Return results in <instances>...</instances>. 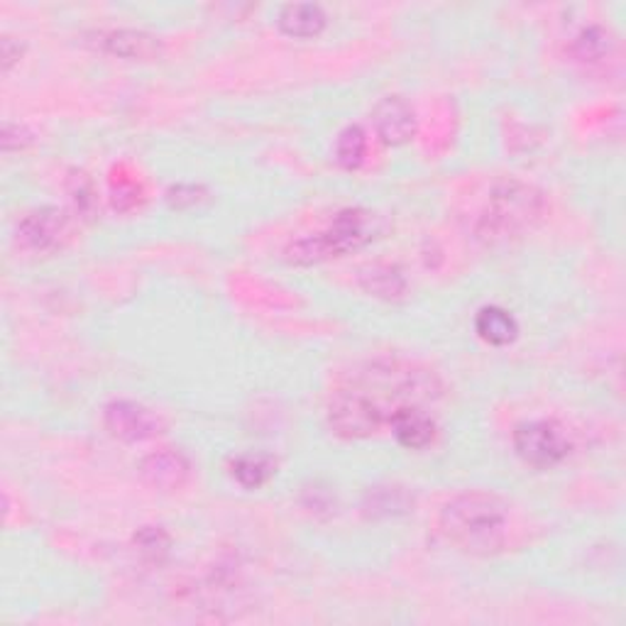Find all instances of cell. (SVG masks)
Masks as SVG:
<instances>
[{
	"label": "cell",
	"mask_w": 626,
	"mask_h": 626,
	"mask_svg": "<svg viewBox=\"0 0 626 626\" xmlns=\"http://www.w3.org/2000/svg\"><path fill=\"white\" fill-rule=\"evenodd\" d=\"M439 528L453 548L468 555H494L510 534V506L492 492H463L443 504Z\"/></svg>",
	"instance_id": "6da1fadb"
},
{
	"label": "cell",
	"mask_w": 626,
	"mask_h": 626,
	"mask_svg": "<svg viewBox=\"0 0 626 626\" xmlns=\"http://www.w3.org/2000/svg\"><path fill=\"white\" fill-rule=\"evenodd\" d=\"M382 220L368 208H342L321 233L304 235L291 240L285 250L287 263L294 267H314L328 259L356 253L360 247L380 238Z\"/></svg>",
	"instance_id": "7a4b0ae2"
},
{
	"label": "cell",
	"mask_w": 626,
	"mask_h": 626,
	"mask_svg": "<svg viewBox=\"0 0 626 626\" xmlns=\"http://www.w3.org/2000/svg\"><path fill=\"white\" fill-rule=\"evenodd\" d=\"M548 196L538 186L504 179L492 186L488 206L478 220V233L488 240H506L534 230L548 216Z\"/></svg>",
	"instance_id": "3957f363"
},
{
	"label": "cell",
	"mask_w": 626,
	"mask_h": 626,
	"mask_svg": "<svg viewBox=\"0 0 626 626\" xmlns=\"http://www.w3.org/2000/svg\"><path fill=\"white\" fill-rule=\"evenodd\" d=\"M514 451L531 468H553L571 455L573 445L558 421L536 419L519 423L514 431Z\"/></svg>",
	"instance_id": "277c9868"
},
{
	"label": "cell",
	"mask_w": 626,
	"mask_h": 626,
	"mask_svg": "<svg viewBox=\"0 0 626 626\" xmlns=\"http://www.w3.org/2000/svg\"><path fill=\"white\" fill-rule=\"evenodd\" d=\"M326 417L330 431L348 441L370 439V435L382 429V423H387V419L370 404L368 399L346 384L336 389L333 397H330Z\"/></svg>",
	"instance_id": "5b68a950"
},
{
	"label": "cell",
	"mask_w": 626,
	"mask_h": 626,
	"mask_svg": "<svg viewBox=\"0 0 626 626\" xmlns=\"http://www.w3.org/2000/svg\"><path fill=\"white\" fill-rule=\"evenodd\" d=\"M18 243L22 250L50 255L72 240V218L54 206L34 208L18 223Z\"/></svg>",
	"instance_id": "8992f818"
},
{
	"label": "cell",
	"mask_w": 626,
	"mask_h": 626,
	"mask_svg": "<svg viewBox=\"0 0 626 626\" xmlns=\"http://www.w3.org/2000/svg\"><path fill=\"white\" fill-rule=\"evenodd\" d=\"M105 429L125 443H140L164 433V421L155 411L130 399H115L103 409Z\"/></svg>",
	"instance_id": "52a82bcc"
},
{
	"label": "cell",
	"mask_w": 626,
	"mask_h": 626,
	"mask_svg": "<svg viewBox=\"0 0 626 626\" xmlns=\"http://www.w3.org/2000/svg\"><path fill=\"white\" fill-rule=\"evenodd\" d=\"M377 137L389 147H401L417 137V111L401 96H384L372 109Z\"/></svg>",
	"instance_id": "ba28073f"
},
{
	"label": "cell",
	"mask_w": 626,
	"mask_h": 626,
	"mask_svg": "<svg viewBox=\"0 0 626 626\" xmlns=\"http://www.w3.org/2000/svg\"><path fill=\"white\" fill-rule=\"evenodd\" d=\"M137 472L150 488L162 492H174L182 490L188 478H192V463H188V458L184 453L164 448V451H155L140 460Z\"/></svg>",
	"instance_id": "9c48e42d"
},
{
	"label": "cell",
	"mask_w": 626,
	"mask_h": 626,
	"mask_svg": "<svg viewBox=\"0 0 626 626\" xmlns=\"http://www.w3.org/2000/svg\"><path fill=\"white\" fill-rule=\"evenodd\" d=\"M389 429H392L397 443L407 451H423L435 441V421L427 409L417 404L397 409L389 417Z\"/></svg>",
	"instance_id": "30bf717a"
},
{
	"label": "cell",
	"mask_w": 626,
	"mask_h": 626,
	"mask_svg": "<svg viewBox=\"0 0 626 626\" xmlns=\"http://www.w3.org/2000/svg\"><path fill=\"white\" fill-rule=\"evenodd\" d=\"M103 50L127 62H157L164 54V44L157 34L145 30H111L103 34Z\"/></svg>",
	"instance_id": "8fae6325"
},
{
	"label": "cell",
	"mask_w": 626,
	"mask_h": 626,
	"mask_svg": "<svg viewBox=\"0 0 626 626\" xmlns=\"http://www.w3.org/2000/svg\"><path fill=\"white\" fill-rule=\"evenodd\" d=\"M358 285L365 294L380 301H399L407 297L409 281L397 265L389 263H372L365 265L358 271Z\"/></svg>",
	"instance_id": "7c38bea8"
},
{
	"label": "cell",
	"mask_w": 626,
	"mask_h": 626,
	"mask_svg": "<svg viewBox=\"0 0 626 626\" xmlns=\"http://www.w3.org/2000/svg\"><path fill=\"white\" fill-rule=\"evenodd\" d=\"M328 25V18L321 6L316 3H291L279 10L277 28L294 40L318 38Z\"/></svg>",
	"instance_id": "4fadbf2b"
},
{
	"label": "cell",
	"mask_w": 626,
	"mask_h": 626,
	"mask_svg": "<svg viewBox=\"0 0 626 626\" xmlns=\"http://www.w3.org/2000/svg\"><path fill=\"white\" fill-rule=\"evenodd\" d=\"M362 512L370 519L401 516L413 512V497L407 488H399V484H380V488L365 492Z\"/></svg>",
	"instance_id": "5bb4252c"
},
{
	"label": "cell",
	"mask_w": 626,
	"mask_h": 626,
	"mask_svg": "<svg viewBox=\"0 0 626 626\" xmlns=\"http://www.w3.org/2000/svg\"><path fill=\"white\" fill-rule=\"evenodd\" d=\"M614 52V34L602 25H585L568 44L573 62L595 66L602 64Z\"/></svg>",
	"instance_id": "9a60e30c"
},
{
	"label": "cell",
	"mask_w": 626,
	"mask_h": 626,
	"mask_svg": "<svg viewBox=\"0 0 626 626\" xmlns=\"http://www.w3.org/2000/svg\"><path fill=\"white\" fill-rule=\"evenodd\" d=\"M475 330L484 342L504 348L516 340L519 324L510 311L500 309V306H484L475 318Z\"/></svg>",
	"instance_id": "2e32d148"
},
{
	"label": "cell",
	"mask_w": 626,
	"mask_h": 626,
	"mask_svg": "<svg viewBox=\"0 0 626 626\" xmlns=\"http://www.w3.org/2000/svg\"><path fill=\"white\" fill-rule=\"evenodd\" d=\"M277 460L267 453H243L230 463L233 480L245 490H259L275 478Z\"/></svg>",
	"instance_id": "e0dca14e"
},
{
	"label": "cell",
	"mask_w": 626,
	"mask_h": 626,
	"mask_svg": "<svg viewBox=\"0 0 626 626\" xmlns=\"http://www.w3.org/2000/svg\"><path fill=\"white\" fill-rule=\"evenodd\" d=\"M365 155H368V135L360 125H348L340 130L336 140V160L342 170H358L362 167Z\"/></svg>",
	"instance_id": "ac0fdd59"
},
{
	"label": "cell",
	"mask_w": 626,
	"mask_h": 626,
	"mask_svg": "<svg viewBox=\"0 0 626 626\" xmlns=\"http://www.w3.org/2000/svg\"><path fill=\"white\" fill-rule=\"evenodd\" d=\"M66 192L72 196V204L81 218H96L99 216V192L93 186L91 176L86 172H72L66 182Z\"/></svg>",
	"instance_id": "d6986e66"
},
{
	"label": "cell",
	"mask_w": 626,
	"mask_h": 626,
	"mask_svg": "<svg viewBox=\"0 0 626 626\" xmlns=\"http://www.w3.org/2000/svg\"><path fill=\"white\" fill-rule=\"evenodd\" d=\"M137 553L143 555L147 563H162L167 561L172 551V538L162 526H143L133 538Z\"/></svg>",
	"instance_id": "ffe728a7"
},
{
	"label": "cell",
	"mask_w": 626,
	"mask_h": 626,
	"mask_svg": "<svg viewBox=\"0 0 626 626\" xmlns=\"http://www.w3.org/2000/svg\"><path fill=\"white\" fill-rule=\"evenodd\" d=\"M201 194H204V188L194 186V184H176L167 192V201L172 208H188V206H196L201 201Z\"/></svg>",
	"instance_id": "44dd1931"
},
{
	"label": "cell",
	"mask_w": 626,
	"mask_h": 626,
	"mask_svg": "<svg viewBox=\"0 0 626 626\" xmlns=\"http://www.w3.org/2000/svg\"><path fill=\"white\" fill-rule=\"evenodd\" d=\"M32 145V133L25 125L6 123L3 125V150L6 152H20Z\"/></svg>",
	"instance_id": "7402d4cb"
},
{
	"label": "cell",
	"mask_w": 626,
	"mask_h": 626,
	"mask_svg": "<svg viewBox=\"0 0 626 626\" xmlns=\"http://www.w3.org/2000/svg\"><path fill=\"white\" fill-rule=\"evenodd\" d=\"M140 201V192L133 182H117L113 184V206L117 211H130L135 208Z\"/></svg>",
	"instance_id": "603a6c76"
},
{
	"label": "cell",
	"mask_w": 626,
	"mask_h": 626,
	"mask_svg": "<svg viewBox=\"0 0 626 626\" xmlns=\"http://www.w3.org/2000/svg\"><path fill=\"white\" fill-rule=\"evenodd\" d=\"M0 47H3V69H6V72H10V69H13V64L20 62L22 44L16 42L13 38H3V40H0Z\"/></svg>",
	"instance_id": "cb8c5ba5"
}]
</instances>
